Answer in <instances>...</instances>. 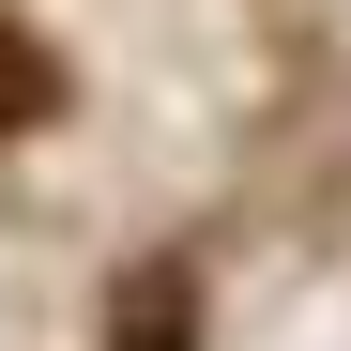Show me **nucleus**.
<instances>
[{
	"label": "nucleus",
	"instance_id": "f257e3e1",
	"mask_svg": "<svg viewBox=\"0 0 351 351\" xmlns=\"http://www.w3.org/2000/svg\"><path fill=\"white\" fill-rule=\"evenodd\" d=\"M107 351H199V275L184 260H138L107 290Z\"/></svg>",
	"mask_w": 351,
	"mask_h": 351
},
{
	"label": "nucleus",
	"instance_id": "f03ea898",
	"mask_svg": "<svg viewBox=\"0 0 351 351\" xmlns=\"http://www.w3.org/2000/svg\"><path fill=\"white\" fill-rule=\"evenodd\" d=\"M46 92H62V62H46L31 31H0V138H16V123H46Z\"/></svg>",
	"mask_w": 351,
	"mask_h": 351
}]
</instances>
